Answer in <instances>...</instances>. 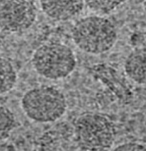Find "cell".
<instances>
[{"label":"cell","instance_id":"cell-11","mask_svg":"<svg viewBox=\"0 0 146 151\" xmlns=\"http://www.w3.org/2000/svg\"><path fill=\"white\" fill-rule=\"evenodd\" d=\"M115 151H145L146 150V147L142 144L138 143H126L121 145H118L115 148H114Z\"/></svg>","mask_w":146,"mask_h":151},{"label":"cell","instance_id":"cell-10","mask_svg":"<svg viewBox=\"0 0 146 151\" xmlns=\"http://www.w3.org/2000/svg\"><path fill=\"white\" fill-rule=\"evenodd\" d=\"M15 126L16 119L12 111L0 106V141L7 139Z\"/></svg>","mask_w":146,"mask_h":151},{"label":"cell","instance_id":"cell-1","mask_svg":"<svg viewBox=\"0 0 146 151\" xmlns=\"http://www.w3.org/2000/svg\"><path fill=\"white\" fill-rule=\"evenodd\" d=\"M72 39L82 51L100 55L110 50L117 41L115 26L108 19L89 16L78 21L72 29Z\"/></svg>","mask_w":146,"mask_h":151},{"label":"cell","instance_id":"cell-2","mask_svg":"<svg viewBox=\"0 0 146 151\" xmlns=\"http://www.w3.org/2000/svg\"><path fill=\"white\" fill-rule=\"evenodd\" d=\"M74 134L81 150H107L113 145L116 132L113 122L108 116L87 112L76 119Z\"/></svg>","mask_w":146,"mask_h":151},{"label":"cell","instance_id":"cell-6","mask_svg":"<svg viewBox=\"0 0 146 151\" xmlns=\"http://www.w3.org/2000/svg\"><path fill=\"white\" fill-rule=\"evenodd\" d=\"M42 12L47 17L58 22L75 18L81 13L84 0H39Z\"/></svg>","mask_w":146,"mask_h":151},{"label":"cell","instance_id":"cell-4","mask_svg":"<svg viewBox=\"0 0 146 151\" xmlns=\"http://www.w3.org/2000/svg\"><path fill=\"white\" fill-rule=\"evenodd\" d=\"M32 65L38 75L49 80L68 77L76 66V59L69 47L59 43H49L35 50Z\"/></svg>","mask_w":146,"mask_h":151},{"label":"cell","instance_id":"cell-8","mask_svg":"<svg viewBox=\"0 0 146 151\" xmlns=\"http://www.w3.org/2000/svg\"><path fill=\"white\" fill-rule=\"evenodd\" d=\"M17 74L12 63L8 59L0 57V95L14 88Z\"/></svg>","mask_w":146,"mask_h":151},{"label":"cell","instance_id":"cell-7","mask_svg":"<svg viewBox=\"0 0 146 151\" xmlns=\"http://www.w3.org/2000/svg\"><path fill=\"white\" fill-rule=\"evenodd\" d=\"M126 75L135 83L146 85V47L135 49L125 61Z\"/></svg>","mask_w":146,"mask_h":151},{"label":"cell","instance_id":"cell-9","mask_svg":"<svg viewBox=\"0 0 146 151\" xmlns=\"http://www.w3.org/2000/svg\"><path fill=\"white\" fill-rule=\"evenodd\" d=\"M126 1V0H84V2L91 11L100 14H107L118 8Z\"/></svg>","mask_w":146,"mask_h":151},{"label":"cell","instance_id":"cell-12","mask_svg":"<svg viewBox=\"0 0 146 151\" xmlns=\"http://www.w3.org/2000/svg\"><path fill=\"white\" fill-rule=\"evenodd\" d=\"M142 5H143V8H144V9H145V11L146 12V0H143Z\"/></svg>","mask_w":146,"mask_h":151},{"label":"cell","instance_id":"cell-3","mask_svg":"<svg viewBox=\"0 0 146 151\" xmlns=\"http://www.w3.org/2000/svg\"><path fill=\"white\" fill-rule=\"evenodd\" d=\"M22 107L26 116L38 123H51L66 113L67 103L62 92L54 87L40 86L23 96Z\"/></svg>","mask_w":146,"mask_h":151},{"label":"cell","instance_id":"cell-5","mask_svg":"<svg viewBox=\"0 0 146 151\" xmlns=\"http://www.w3.org/2000/svg\"><path fill=\"white\" fill-rule=\"evenodd\" d=\"M37 9L30 0H0V29L19 32L34 24Z\"/></svg>","mask_w":146,"mask_h":151}]
</instances>
